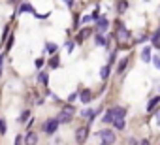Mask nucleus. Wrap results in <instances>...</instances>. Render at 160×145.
I'll return each mask as SVG.
<instances>
[{
    "mask_svg": "<svg viewBox=\"0 0 160 145\" xmlns=\"http://www.w3.org/2000/svg\"><path fill=\"white\" fill-rule=\"evenodd\" d=\"M2 60H4V57L0 55V72H2Z\"/></svg>",
    "mask_w": 160,
    "mask_h": 145,
    "instance_id": "nucleus-36",
    "label": "nucleus"
},
{
    "mask_svg": "<svg viewBox=\"0 0 160 145\" xmlns=\"http://www.w3.org/2000/svg\"><path fill=\"white\" fill-rule=\"evenodd\" d=\"M38 81H40V83H43V85H47V83H49V76L45 74V72H42V74L38 76Z\"/></svg>",
    "mask_w": 160,
    "mask_h": 145,
    "instance_id": "nucleus-19",
    "label": "nucleus"
},
{
    "mask_svg": "<svg viewBox=\"0 0 160 145\" xmlns=\"http://www.w3.org/2000/svg\"><path fill=\"white\" fill-rule=\"evenodd\" d=\"M113 124H115V128H117V130H122V128L126 126L124 119H115V121H113Z\"/></svg>",
    "mask_w": 160,
    "mask_h": 145,
    "instance_id": "nucleus-17",
    "label": "nucleus"
},
{
    "mask_svg": "<svg viewBox=\"0 0 160 145\" xmlns=\"http://www.w3.org/2000/svg\"><path fill=\"white\" fill-rule=\"evenodd\" d=\"M126 8H128V2H126V0H119L117 6H115V10H117L119 13H124V12H126Z\"/></svg>",
    "mask_w": 160,
    "mask_h": 145,
    "instance_id": "nucleus-15",
    "label": "nucleus"
},
{
    "mask_svg": "<svg viewBox=\"0 0 160 145\" xmlns=\"http://www.w3.org/2000/svg\"><path fill=\"white\" fill-rule=\"evenodd\" d=\"M19 12H34V8H32V4H23Z\"/></svg>",
    "mask_w": 160,
    "mask_h": 145,
    "instance_id": "nucleus-21",
    "label": "nucleus"
},
{
    "mask_svg": "<svg viewBox=\"0 0 160 145\" xmlns=\"http://www.w3.org/2000/svg\"><path fill=\"white\" fill-rule=\"evenodd\" d=\"M126 64H128V58H121V62H119V66H117V72H119V74H122V72H124Z\"/></svg>",
    "mask_w": 160,
    "mask_h": 145,
    "instance_id": "nucleus-16",
    "label": "nucleus"
},
{
    "mask_svg": "<svg viewBox=\"0 0 160 145\" xmlns=\"http://www.w3.org/2000/svg\"><path fill=\"white\" fill-rule=\"evenodd\" d=\"M139 145H151V141L149 139H143V141H139Z\"/></svg>",
    "mask_w": 160,
    "mask_h": 145,
    "instance_id": "nucleus-34",
    "label": "nucleus"
},
{
    "mask_svg": "<svg viewBox=\"0 0 160 145\" xmlns=\"http://www.w3.org/2000/svg\"><path fill=\"white\" fill-rule=\"evenodd\" d=\"M36 66L42 68V66H43V58H38V60H36Z\"/></svg>",
    "mask_w": 160,
    "mask_h": 145,
    "instance_id": "nucleus-31",
    "label": "nucleus"
},
{
    "mask_svg": "<svg viewBox=\"0 0 160 145\" xmlns=\"http://www.w3.org/2000/svg\"><path fill=\"white\" fill-rule=\"evenodd\" d=\"M36 143H38V136L34 132H28L25 136V145H36Z\"/></svg>",
    "mask_w": 160,
    "mask_h": 145,
    "instance_id": "nucleus-8",
    "label": "nucleus"
},
{
    "mask_svg": "<svg viewBox=\"0 0 160 145\" xmlns=\"http://www.w3.org/2000/svg\"><path fill=\"white\" fill-rule=\"evenodd\" d=\"M77 23H79V15H77V13H75V17H73V25H75V27H77Z\"/></svg>",
    "mask_w": 160,
    "mask_h": 145,
    "instance_id": "nucleus-32",
    "label": "nucleus"
},
{
    "mask_svg": "<svg viewBox=\"0 0 160 145\" xmlns=\"http://www.w3.org/2000/svg\"><path fill=\"white\" fill-rule=\"evenodd\" d=\"M94 40H96V45H100V47H109V40H108V38H104L102 34H96V36H94Z\"/></svg>",
    "mask_w": 160,
    "mask_h": 145,
    "instance_id": "nucleus-10",
    "label": "nucleus"
},
{
    "mask_svg": "<svg viewBox=\"0 0 160 145\" xmlns=\"http://www.w3.org/2000/svg\"><path fill=\"white\" fill-rule=\"evenodd\" d=\"M98 136L102 138V143H106V145H111V143H115V132H113V130H109V128H104V130H100V132H98Z\"/></svg>",
    "mask_w": 160,
    "mask_h": 145,
    "instance_id": "nucleus-2",
    "label": "nucleus"
},
{
    "mask_svg": "<svg viewBox=\"0 0 160 145\" xmlns=\"http://www.w3.org/2000/svg\"><path fill=\"white\" fill-rule=\"evenodd\" d=\"M156 104H160V96H154L152 100H149V104H147V111L152 113V111L156 109Z\"/></svg>",
    "mask_w": 160,
    "mask_h": 145,
    "instance_id": "nucleus-11",
    "label": "nucleus"
},
{
    "mask_svg": "<svg viewBox=\"0 0 160 145\" xmlns=\"http://www.w3.org/2000/svg\"><path fill=\"white\" fill-rule=\"evenodd\" d=\"M0 134H6V122L2 117H0Z\"/></svg>",
    "mask_w": 160,
    "mask_h": 145,
    "instance_id": "nucleus-23",
    "label": "nucleus"
},
{
    "mask_svg": "<svg viewBox=\"0 0 160 145\" xmlns=\"http://www.w3.org/2000/svg\"><path fill=\"white\" fill-rule=\"evenodd\" d=\"M94 115H96V113H94L92 109H83V117H87V119H91V121H92V119H94Z\"/></svg>",
    "mask_w": 160,
    "mask_h": 145,
    "instance_id": "nucleus-20",
    "label": "nucleus"
},
{
    "mask_svg": "<svg viewBox=\"0 0 160 145\" xmlns=\"http://www.w3.org/2000/svg\"><path fill=\"white\" fill-rule=\"evenodd\" d=\"M57 126H58V121L57 119H49L43 122V132L45 134H55L57 132Z\"/></svg>",
    "mask_w": 160,
    "mask_h": 145,
    "instance_id": "nucleus-4",
    "label": "nucleus"
},
{
    "mask_svg": "<svg viewBox=\"0 0 160 145\" xmlns=\"http://www.w3.org/2000/svg\"><path fill=\"white\" fill-rule=\"evenodd\" d=\"M64 2H66V6H70V8H72V4H73V0H64Z\"/></svg>",
    "mask_w": 160,
    "mask_h": 145,
    "instance_id": "nucleus-35",
    "label": "nucleus"
},
{
    "mask_svg": "<svg viewBox=\"0 0 160 145\" xmlns=\"http://www.w3.org/2000/svg\"><path fill=\"white\" fill-rule=\"evenodd\" d=\"M28 115H30V111H23V115H21V122H25V121L28 119Z\"/></svg>",
    "mask_w": 160,
    "mask_h": 145,
    "instance_id": "nucleus-26",
    "label": "nucleus"
},
{
    "mask_svg": "<svg viewBox=\"0 0 160 145\" xmlns=\"http://www.w3.org/2000/svg\"><path fill=\"white\" fill-rule=\"evenodd\" d=\"M12 2H13V0H12Z\"/></svg>",
    "mask_w": 160,
    "mask_h": 145,
    "instance_id": "nucleus-38",
    "label": "nucleus"
},
{
    "mask_svg": "<svg viewBox=\"0 0 160 145\" xmlns=\"http://www.w3.org/2000/svg\"><path fill=\"white\" fill-rule=\"evenodd\" d=\"M49 66H51V68H58V66H60L58 58H57V57H53V58H51V62H49Z\"/></svg>",
    "mask_w": 160,
    "mask_h": 145,
    "instance_id": "nucleus-22",
    "label": "nucleus"
},
{
    "mask_svg": "<svg viewBox=\"0 0 160 145\" xmlns=\"http://www.w3.org/2000/svg\"><path fill=\"white\" fill-rule=\"evenodd\" d=\"M21 143H23V136H17L15 138V145H21Z\"/></svg>",
    "mask_w": 160,
    "mask_h": 145,
    "instance_id": "nucleus-30",
    "label": "nucleus"
},
{
    "mask_svg": "<svg viewBox=\"0 0 160 145\" xmlns=\"http://www.w3.org/2000/svg\"><path fill=\"white\" fill-rule=\"evenodd\" d=\"M77 96H79V94H77V92H72V94H70V96H68V102H70V104H72V102H73V100H75V98H77Z\"/></svg>",
    "mask_w": 160,
    "mask_h": 145,
    "instance_id": "nucleus-25",
    "label": "nucleus"
},
{
    "mask_svg": "<svg viewBox=\"0 0 160 145\" xmlns=\"http://www.w3.org/2000/svg\"><path fill=\"white\" fill-rule=\"evenodd\" d=\"M151 43H152V47H158L160 49V28L151 36Z\"/></svg>",
    "mask_w": 160,
    "mask_h": 145,
    "instance_id": "nucleus-13",
    "label": "nucleus"
},
{
    "mask_svg": "<svg viewBox=\"0 0 160 145\" xmlns=\"http://www.w3.org/2000/svg\"><path fill=\"white\" fill-rule=\"evenodd\" d=\"M115 57H117V53H111V57H109V66L115 62Z\"/></svg>",
    "mask_w": 160,
    "mask_h": 145,
    "instance_id": "nucleus-29",
    "label": "nucleus"
},
{
    "mask_svg": "<svg viewBox=\"0 0 160 145\" xmlns=\"http://www.w3.org/2000/svg\"><path fill=\"white\" fill-rule=\"evenodd\" d=\"M79 98H81L83 104H89V102L92 100V92H91V91H83L81 94H79Z\"/></svg>",
    "mask_w": 160,
    "mask_h": 145,
    "instance_id": "nucleus-14",
    "label": "nucleus"
},
{
    "mask_svg": "<svg viewBox=\"0 0 160 145\" xmlns=\"http://www.w3.org/2000/svg\"><path fill=\"white\" fill-rule=\"evenodd\" d=\"M141 60H143V62H151V45L143 47V51H141Z\"/></svg>",
    "mask_w": 160,
    "mask_h": 145,
    "instance_id": "nucleus-12",
    "label": "nucleus"
},
{
    "mask_svg": "<svg viewBox=\"0 0 160 145\" xmlns=\"http://www.w3.org/2000/svg\"><path fill=\"white\" fill-rule=\"evenodd\" d=\"M73 111H75V108L73 106H64V109H60V113H58V117H57V121L58 122H70L72 121V117H73Z\"/></svg>",
    "mask_w": 160,
    "mask_h": 145,
    "instance_id": "nucleus-1",
    "label": "nucleus"
},
{
    "mask_svg": "<svg viewBox=\"0 0 160 145\" xmlns=\"http://www.w3.org/2000/svg\"><path fill=\"white\" fill-rule=\"evenodd\" d=\"M66 45H68V53H72V51H73V45H75V43H73V42H68Z\"/></svg>",
    "mask_w": 160,
    "mask_h": 145,
    "instance_id": "nucleus-28",
    "label": "nucleus"
},
{
    "mask_svg": "<svg viewBox=\"0 0 160 145\" xmlns=\"http://www.w3.org/2000/svg\"><path fill=\"white\" fill-rule=\"evenodd\" d=\"M47 51H49V53H55V51H57V45H55V43H47Z\"/></svg>",
    "mask_w": 160,
    "mask_h": 145,
    "instance_id": "nucleus-24",
    "label": "nucleus"
},
{
    "mask_svg": "<svg viewBox=\"0 0 160 145\" xmlns=\"http://www.w3.org/2000/svg\"><path fill=\"white\" fill-rule=\"evenodd\" d=\"M92 30H94V28H89V27H85V28H83L81 32H79V36H77V42L81 43V42H83L85 38H89V36H91V32H92Z\"/></svg>",
    "mask_w": 160,
    "mask_h": 145,
    "instance_id": "nucleus-9",
    "label": "nucleus"
},
{
    "mask_svg": "<svg viewBox=\"0 0 160 145\" xmlns=\"http://www.w3.org/2000/svg\"><path fill=\"white\" fill-rule=\"evenodd\" d=\"M102 145H106V143H102Z\"/></svg>",
    "mask_w": 160,
    "mask_h": 145,
    "instance_id": "nucleus-37",
    "label": "nucleus"
},
{
    "mask_svg": "<svg viewBox=\"0 0 160 145\" xmlns=\"http://www.w3.org/2000/svg\"><path fill=\"white\" fill-rule=\"evenodd\" d=\"M108 27H109V21H108L106 17H100V19H98V27H96L98 34H100V32H106V30H108Z\"/></svg>",
    "mask_w": 160,
    "mask_h": 145,
    "instance_id": "nucleus-7",
    "label": "nucleus"
},
{
    "mask_svg": "<svg viewBox=\"0 0 160 145\" xmlns=\"http://www.w3.org/2000/svg\"><path fill=\"white\" fill-rule=\"evenodd\" d=\"M12 45H13V36H12V38H10V42H8V45H6V47H8V49H10V47H12Z\"/></svg>",
    "mask_w": 160,
    "mask_h": 145,
    "instance_id": "nucleus-33",
    "label": "nucleus"
},
{
    "mask_svg": "<svg viewBox=\"0 0 160 145\" xmlns=\"http://www.w3.org/2000/svg\"><path fill=\"white\" fill-rule=\"evenodd\" d=\"M117 27H119V30H117V38H119L121 42H126V40L130 38V30H126L124 25H121V23H117Z\"/></svg>",
    "mask_w": 160,
    "mask_h": 145,
    "instance_id": "nucleus-5",
    "label": "nucleus"
},
{
    "mask_svg": "<svg viewBox=\"0 0 160 145\" xmlns=\"http://www.w3.org/2000/svg\"><path fill=\"white\" fill-rule=\"evenodd\" d=\"M113 121H115V108H109V109L104 113L102 122H104V124H109V122H113Z\"/></svg>",
    "mask_w": 160,
    "mask_h": 145,
    "instance_id": "nucleus-6",
    "label": "nucleus"
},
{
    "mask_svg": "<svg viewBox=\"0 0 160 145\" xmlns=\"http://www.w3.org/2000/svg\"><path fill=\"white\" fill-rule=\"evenodd\" d=\"M100 78H102L104 81H106V79L109 78V66H104V68L100 70Z\"/></svg>",
    "mask_w": 160,
    "mask_h": 145,
    "instance_id": "nucleus-18",
    "label": "nucleus"
},
{
    "mask_svg": "<svg viewBox=\"0 0 160 145\" xmlns=\"http://www.w3.org/2000/svg\"><path fill=\"white\" fill-rule=\"evenodd\" d=\"M87 136H89V126H79L75 130V141L77 143H85Z\"/></svg>",
    "mask_w": 160,
    "mask_h": 145,
    "instance_id": "nucleus-3",
    "label": "nucleus"
},
{
    "mask_svg": "<svg viewBox=\"0 0 160 145\" xmlns=\"http://www.w3.org/2000/svg\"><path fill=\"white\" fill-rule=\"evenodd\" d=\"M152 62H154V66L160 70V57H152Z\"/></svg>",
    "mask_w": 160,
    "mask_h": 145,
    "instance_id": "nucleus-27",
    "label": "nucleus"
}]
</instances>
